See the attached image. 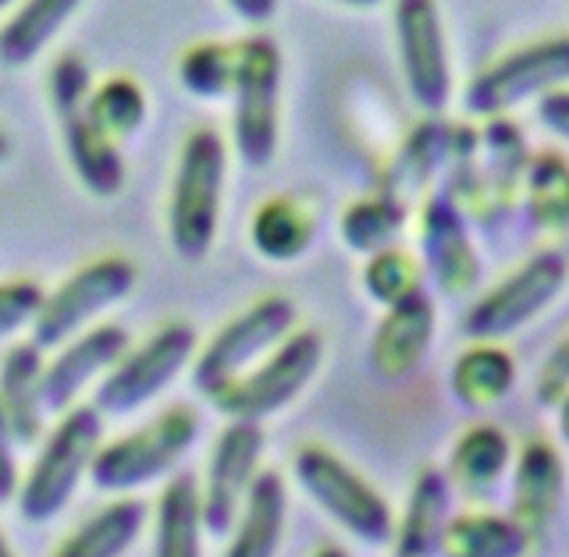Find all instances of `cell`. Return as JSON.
I'll use <instances>...</instances> for the list:
<instances>
[{
  "mask_svg": "<svg viewBox=\"0 0 569 557\" xmlns=\"http://www.w3.org/2000/svg\"><path fill=\"white\" fill-rule=\"evenodd\" d=\"M100 437L103 412L97 405H76L64 412L58 426L47 434L22 487H18V512L26 523L47 526L50 518H58L68 508L82 476L93 469V458L103 447Z\"/></svg>",
  "mask_w": 569,
  "mask_h": 557,
  "instance_id": "6da1fadb",
  "label": "cell"
},
{
  "mask_svg": "<svg viewBox=\"0 0 569 557\" xmlns=\"http://www.w3.org/2000/svg\"><path fill=\"white\" fill-rule=\"evenodd\" d=\"M224 192V142L218 132L196 129L178 153L168 195V239L182 260H203L218 235Z\"/></svg>",
  "mask_w": 569,
  "mask_h": 557,
  "instance_id": "7a4b0ae2",
  "label": "cell"
},
{
  "mask_svg": "<svg viewBox=\"0 0 569 557\" xmlns=\"http://www.w3.org/2000/svg\"><path fill=\"white\" fill-rule=\"evenodd\" d=\"M196 437H200L196 412L186 405L168 408L150 426L103 444L93 458V469H89V483L103 494H129L136 487H147V483L174 469L178 458L196 444Z\"/></svg>",
  "mask_w": 569,
  "mask_h": 557,
  "instance_id": "3957f363",
  "label": "cell"
},
{
  "mask_svg": "<svg viewBox=\"0 0 569 557\" xmlns=\"http://www.w3.org/2000/svg\"><path fill=\"white\" fill-rule=\"evenodd\" d=\"M136 287V263L121 253L93 256L89 263L76 266L53 292H47V302L40 310V320L32 327V341L47 348H61L64 341L93 327V320L114 310Z\"/></svg>",
  "mask_w": 569,
  "mask_h": 557,
  "instance_id": "277c9868",
  "label": "cell"
},
{
  "mask_svg": "<svg viewBox=\"0 0 569 557\" xmlns=\"http://www.w3.org/2000/svg\"><path fill=\"white\" fill-rule=\"evenodd\" d=\"M296 479L313 497V505L325 508L356 540H363L367 547L396 540V518H391L388 500L325 447H302L296 455Z\"/></svg>",
  "mask_w": 569,
  "mask_h": 557,
  "instance_id": "5b68a950",
  "label": "cell"
},
{
  "mask_svg": "<svg viewBox=\"0 0 569 557\" xmlns=\"http://www.w3.org/2000/svg\"><path fill=\"white\" fill-rule=\"evenodd\" d=\"M196 352V331L182 320H171L157 327L139 348H129L118 366L97 384L93 405L103 416H132L147 402H153Z\"/></svg>",
  "mask_w": 569,
  "mask_h": 557,
  "instance_id": "8992f818",
  "label": "cell"
},
{
  "mask_svg": "<svg viewBox=\"0 0 569 557\" xmlns=\"http://www.w3.org/2000/svg\"><path fill=\"white\" fill-rule=\"evenodd\" d=\"M292 305L284 298H260L210 337L192 366V384L200 394H218L231 381L257 366V358L271 355L292 327Z\"/></svg>",
  "mask_w": 569,
  "mask_h": 557,
  "instance_id": "52a82bcc",
  "label": "cell"
},
{
  "mask_svg": "<svg viewBox=\"0 0 569 557\" xmlns=\"http://www.w3.org/2000/svg\"><path fill=\"white\" fill-rule=\"evenodd\" d=\"M320 352H325L320 341L310 331H302L289 341H281L263 363L242 373L239 381H231L218 394H210V402L218 412H224L228 419L260 423L289 405L296 394L310 384V376L320 363Z\"/></svg>",
  "mask_w": 569,
  "mask_h": 557,
  "instance_id": "ba28073f",
  "label": "cell"
},
{
  "mask_svg": "<svg viewBox=\"0 0 569 557\" xmlns=\"http://www.w3.org/2000/svg\"><path fill=\"white\" fill-rule=\"evenodd\" d=\"M231 100H236V150L249 168H263L274 153L278 124V53L271 40L257 36L239 43V79Z\"/></svg>",
  "mask_w": 569,
  "mask_h": 557,
  "instance_id": "9c48e42d",
  "label": "cell"
},
{
  "mask_svg": "<svg viewBox=\"0 0 569 557\" xmlns=\"http://www.w3.org/2000/svg\"><path fill=\"white\" fill-rule=\"evenodd\" d=\"M260 455H263L260 426L246 419H231V426L213 444L207 462V479L200 487L203 526L210 536H228V529H236L249 487L260 476L257 469Z\"/></svg>",
  "mask_w": 569,
  "mask_h": 557,
  "instance_id": "30bf717a",
  "label": "cell"
},
{
  "mask_svg": "<svg viewBox=\"0 0 569 557\" xmlns=\"http://www.w3.org/2000/svg\"><path fill=\"white\" fill-rule=\"evenodd\" d=\"M129 348H132L129 331L118 327V323H93V327H86L82 334L64 341L61 348H53V358H47L43 369L47 412L64 416L68 408H76L79 394L93 381H103Z\"/></svg>",
  "mask_w": 569,
  "mask_h": 557,
  "instance_id": "8fae6325",
  "label": "cell"
},
{
  "mask_svg": "<svg viewBox=\"0 0 569 557\" xmlns=\"http://www.w3.org/2000/svg\"><path fill=\"white\" fill-rule=\"evenodd\" d=\"M50 114L61 129V146H64L68 168L76 174V182L89 195H97V200H111V195H118L124 189L121 146L97 129L93 118L86 111V100L71 103V107H58V111H50Z\"/></svg>",
  "mask_w": 569,
  "mask_h": 557,
  "instance_id": "7c38bea8",
  "label": "cell"
},
{
  "mask_svg": "<svg viewBox=\"0 0 569 557\" xmlns=\"http://www.w3.org/2000/svg\"><path fill=\"white\" fill-rule=\"evenodd\" d=\"M43 348L32 337L11 345L0 363V412L14 444H36L43 437V419L50 416L43 402Z\"/></svg>",
  "mask_w": 569,
  "mask_h": 557,
  "instance_id": "4fadbf2b",
  "label": "cell"
},
{
  "mask_svg": "<svg viewBox=\"0 0 569 557\" xmlns=\"http://www.w3.org/2000/svg\"><path fill=\"white\" fill-rule=\"evenodd\" d=\"M562 462L559 452L545 440H530L520 455V469H516V490H512V518L527 533L530 547L541 544L548 523L559 512L562 500Z\"/></svg>",
  "mask_w": 569,
  "mask_h": 557,
  "instance_id": "5bb4252c",
  "label": "cell"
},
{
  "mask_svg": "<svg viewBox=\"0 0 569 557\" xmlns=\"http://www.w3.org/2000/svg\"><path fill=\"white\" fill-rule=\"evenodd\" d=\"M86 0H18L0 22V64L26 68L58 40Z\"/></svg>",
  "mask_w": 569,
  "mask_h": 557,
  "instance_id": "9a60e30c",
  "label": "cell"
},
{
  "mask_svg": "<svg viewBox=\"0 0 569 557\" xmlns=\"http://www.w3.org/2000/svg\"><path fill=\"white\" fill-rule=\"evenodd\" d=\"M284 508H289L284 479L271 469L260 473L249 487L224 557H274L284 533Z\"/></svg>",
  "mask_w": 569,
  "mask_h": 557,
  "instance_id": "2e32d148",
  "label": "cell"
},
{
  "mask_svg": "<svg viewBox=\"0 0 569 557\" xmlns=\"http://www.w3.org/2000/svg\"><path fill=\"white\" fill-rule=\"evenodd\" d=\"M559 263L556 260H545V263H533L527 274H516L512 284H506L502 292L495 298H488L480 310L470 316V334L473 337H498L512 331L516 323L530 320V313L541 310V302L551 298V292L559 287Z\"/></svg>",
  "mask_w": 569,
  "mask_h": 557,
  "instance_id": "e0dca14e",
  "label": "cell"
},
{
  "mask_svg": "<svg viewBox=\"0 0 569 557\" xmlns=\"http://www.w3.org/2000/svg\"><path fill=\"white\" fill-rule=\"evenodd\" d=\"M203 505L189 473L174 476L157 500L153 557H203Z\"/></svg>",
  "mask_w": 569,
  "mask_h": 557,
  "instance_id": "ac0fdd59",
  "label": "cell"
},
{
  "mask_svg": "<svg viewBox=\"0 0 569 557\" xmlns=\"http://www.w3.org/2000/svg\"><path fill=\"white\" fill-rule=\"evenodd\" d=\"M527 547L530 540L520 523L491 512H467L449 518L438 540L441 557H523Z\"/></svg>",
  "mask_w": 569,
  "mask_h": 557,
  "instance_id": "d6986e66",
  "label": "cell"
},
{
  "mask_svg": "<svg viewBox=\"0 0 569 557\" xmlns=\"http://www.w3.org/2000/svg\"><path fill=\"white\" fill-rule=\"evenodd\" d=\"M142 523H147V505L136 497H121L71 533L53 557H124L142 533Z\"/></svg>",
  "mask_w": 569,
  "mask_h": 557,
  "instance_id": "ffe728a7",
  "label": "cell"
},
{
  "mask_svg": "<svg viewBox=\"0 0 569 557\" xmlns=\"http://www.w3.org/2000/svg\"><path fill=\"white\" fill-rule=\"evenodd\" d=\"M431 327L435 316L420 298L396 302V313L385 320L378 341H373V366L385 376L413 373L427 352V341H431Z\"/></svg>",
  "mask_w": 569,
  "mask_h": 557,
  "instance_id": "44dd1931",
  "label": "cell"
},
{
  "mask_svg": "<svg viewBox=\"0 0 569 557\" xmlns=\"http://www.w3.org/2000/svg\"><path fill=\"white\" fill-rule=\"evenodd\" d=\"M449 500H452V483L435 469H427L413 497H409L406 518L399 526V557H431L438 550V540L445 526H449Z\"/></svg>",
  "mask_w": 569,
  "mask_h": 557,
  "instance_id": "7402d4cb",
  "label": "cell"
},
{
  "mask_svg": "<svg viewBox=\"0 0 569 557\" xmlns=\"http://www.w3.org/2000/svg\"><path fill=\"white\" fill-rule=\"evenodd\" d=\"M509 465V440L498 426H473L459 437L449 462V483L467 497H488Z\"/></svg>",
  "mask_w": 569,
  "mask_h": 557,
  "instance_id": "603a6c76",
  "label": "cell"
},
{
  "mask_svg": "<svg viewBox=\"0 0 569 557\" xmlns=\"http://www.w3.org/2000/svg\"><path fill=\"white\" fill-rule=\"evenodd\" d=\"M86 111L97 129L121 146L124 139H132L147 124V89L132 75H107L93 82Z\"/></svg>",
  "mask_w": 569,
  "mask_h": 557,
  "instance_id": "cb8c5ba5",
  "label": "cell"
},
{
  "mask_svg": "<svg viewBox=\"0 0 569 557\" xmlns=\"http://www.w3.org/2000/svg\"><path fill=\"white\" fill-rule=\"evenodd\" d=\"M402 47H409V71H413L417 93L427 100H441L445 71L438 53V29L427 0H402Z\"/></svg>",
  "mask_w": 569,
  "mask_h": 557,
  "instance_id": "d4e9b609",
  "label": "cell"
},
{
  "mask_svg": "<svg viewBox=\"0 0 569 557\" xmlns=\"http://www.w3.org/2000/svg\"><path fill=\"white\" fill-rule=\"evenodd\" d=\"M178 79L192 97L218 100L231 97L239 79V47L228 43H192L178 61Z\"/></svg>",
  "mask_w": 569,
  "mask_h": 557,
  "instance_id": "484cf974",
  "label": "cell"
},
{
  "mask_svg": "<svg viewBox=\"0 0 569 557\" xmlns=\"http://www.w3.org/2000/svg\"><path fill=\"white\" fill-rule=\"evenodd\" d=\"M249 235H253L257 253L271 256V260H289V256H299L302 245H307L310 217L292 200H271L253 213Z\"/></svg>",
  "mask_w": 569,
  "mask_h": 557,
  "instance_id": "4316f807",
  "label": "cell"
},
{
  "mask_svg": "<svg viewBox=\"0 0 569 557\" xmlns=\"http://www.w3.org/2000/svg\"><path fill=\"white\" fill-rule=\"evenodd\" d=\"M452 387L467 405L485 408L495 405L512 387V363L506 352L498 348H477L462 355L452 373Z\"/></svg>",
  "mask_w": 569,
  "mask_h": 557,
  "instance_id": "83f0119b",
  "label": "cell"
},
{
  "mask_svg": "<svg viewBox=\"0 0 569 557\" xmlns=\"http://www.w3.org/2000/svg\"><path fill=\"white\" fill-rule=\"evenodd\" d=\"M47 302V287L36 277H8L0 281V341L32 331Z\"/></svg>",
  "mask_w": 569,
  "mask_h": 557,
  "instance_id": "f1b7e54d",
  "label": "cell"
},
{
  "mask_svg": "<svg viewBox=\"0 0 569 557\" xmlns=\"http://www.w3.org/2000/svg\"><path fill=\"white\" fill-rule=\"evenodd\" d=\"M18 487H22V479H18V462H14V437L4 412H0V505L18 497Z\"/></svg>",
  "mask_w": 569,
  "mask_h": 557,
  "instance_id": "f546056e",
  "label": "cell"
},
{
  "mask_svg": "<svg viewBox=\"0 0 569 557\" xmlns=\"http://www.w3.org/2000/svg\"><path fill=\"white\" fill-rule=\"evenodd\" d=\"M231 11H239L246 22H263L274 11V0H228Z\"/></svg>",
  "mask_w": 569,
  "mask_h": 557,
  "instance_id": "4dcf8cb0",
  "label": "cell"
},
{
  "mask_svg": "<svg viewBox=\"0 0 569 557\" xmlns=\"http://www.w3.org/2000/svg\"><path fill=\"white\" fill-rule=\"evenodd\" d=\"M556 384V387H562V384H569V341L559 348V355L551 358V369H545V384Z\"/></svg>",
  "mask_w": 569,
  "mask_h": 557,
  "instance_id": "1f68e13d",
  "label": "cell"
},
{
  "mask_svg": "<svg viewBox=\"0 0 569 557\" xmlns=\"http://www.w3.org/2000/svg\"><path fill=\"white\" fill-rule=\"evenodd\" d=\"M8 156H11V135H8L4 124H0V164H4Z\"/></svg>",
  "mask_w": 569,
  "mask_h": 557,
  "instance_id": "d6a6232c",
  "label": "cell"
},
{
  "mask_svg": "<svg viewBox=\"0 0 569 557\" xmlns=\"http://www.w3.org/2000/svg\"><path fill=\"white\" fill-rule=\"evenodd\" d=\"M313 557H349L346 550H338V547H325V550H317Z\"/></svg>",
  "mask_w": 569,
  "mask_h": 557,
  "instance_id": "836d02e7",
  "label": "cell"
},
{
  "mask_svg": "<svg viewBox=\"0 0 569 557\" xmlns=\"http://www.w3.org/2000/svg\"><path fill=\"white\" fill-rule=\"evenodd\" d=\"M0 557H14L11 547H8V540H4V529H0Z\"/></svg>",
  "mask_w": 569,
  "mask_h": 557,
  "instance_id": "e575fe53",
  "label": "cell"
},
{
  "mask_svg": "<svg viewBox=\"0 0 569 557\" xmlns=\"http://www.w3.org/2000/svg\"><path fill=\"white\" fill-rule=\"evenodd\" d=\"M562 434H566V440H569V402H566V408H562Z\"/></svg>",
  "mask_w": 569,
  "mask_h": 557,
  "instance_id": "d590c367",
  "label": "cell"
},
{
  "mask_svg": "<svg viewBox=\"0 0 569 557\" xmlns=\"http://www.w3.org/2000/svg\"><path fill=\"white\" fill-rule=\"evenodd\" d=\"M14 4H18V0H0V14H8V11H11Z\"/></svg>",
  "mask_w": 569,
  "mask_h": 557,
  "instance_id": "8d00e7d4",
  "label": "cell"
},
{
  "mask_svg": "<svg viewBox=\"0 0 569 557\" xmlns=\"http://www.w3.org/2000/svg\"><path fill=\"white\" fill-rule=\"evenodd\" d=\"M363 4H367V0H363Z\"/></svg>",
  "mask_w": 569,
  "mask_h": 557,
  "instance_id": "74e56055",
  "label": "cell"
}]
</instances>
